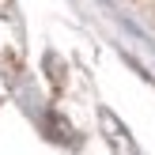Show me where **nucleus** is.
<instances>
[{"label":"nucleus","instance_id":"f257e3e1","mask_svg":"<svg viewBox=\"0 0 155 155\" xmlns=\"http://www.w3.org/2000/svg\"><path fill=\"white\" fill-rule=\"evenodd\" d=\"M98 121H102V129H106V140L114 144V151H117V155H136L133 140L125 136V129H121V121L114 117L110 110H102V114H98Z\"/></svg>","mask_w":155,"mask_h":155}]
</instances>
